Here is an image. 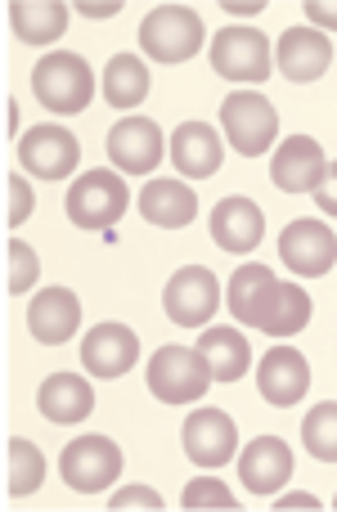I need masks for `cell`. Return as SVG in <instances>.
Listing matches in <instances>:
<instances>
[{
	"mask_svg": "<svg viewBox=\"0 0 337 512\" xmlns=\"http://www.w3.org/2000/svg\"><path fill=\"white\" fill-rule=\"evenodd\" d=\"M306 324H311V292H306L302 283H275V297H270L261 333L293 337V333H302Z\"/></svg>",
	"mask_w": 337,
	"mask_h": 512,
	"instance_id": "4316f807",
	"label": "cell"
},
{
	"mask_svg": "<svg viewBox=\"0 0 337 512\" xmlns=\"http://www.w3.org/2000/svg\"><path fill=\"white\" fill-rule=\"evenodd\" d=\"M18 162H23L27 176L36 180H68L81 162V144L68 126H32V131L18 140Z\"/></svg>",
	"mask_w": 337,
	"mask_h": 512,
	"instance_id": "ba28073f",
	"label": "cell"
},
{
	"mask_svg": "<svg viewBox=\"0 0 337 512\" xmlns=\"http://www.w3.org/2000/svg\"><path fill=\"white\" fill-rule=\"evenodd\" d=\"M221 126H225V140H230L234 153L261 158L266 149H275L279 113L266 95H257V90H234V95L221 104Z\"/></svg>",
	"mask_w": 337,
	"mask_h": 512,
	"instance_id": "277c9868",
	"label": "cell"
},
{
	"mask_svg": "<svg viewBox=\"0 0 337 512\" xmlns=\"http://www.w3.org/2000/svg\"><path fill=\"white\" fill-rule=\"evenodd\" d=\"M221 306V283L207 265H180L162 288V310L180 328H203Z\"/></svg>",
	"mask_w": 337,
	"mask_h": 512,
	"instance_id": "52a82bcc",
	"label": "cell"
},
{
	"mask_svg": "<svg viewBox=\"0 0 337 512\" xmlns=\"http://www.w3.org/2000/svg\"><path fill=\"white\" fill-rule=\"evenodd\" d=\"M302 445L311 459L320 463H337V400H324L306 414L302 423Z\"/></svg>",
	"mask_w": 337,
	"mask_h": 512,
	"instance_id": "f1b7e54d",
	"label": "cell"
},
{
	"mask_svg": "<svg viewBox=\"0 0 337 512\" xmlns=\"http://www.w3.org/2000/svg\"><path fill=\"white\" fill-rule=\"evenodd\" d=\"M9 274H5V292L9 297H23V292H32V283L41 279V256L27 248L23 239H9Z\"/></svg>",
	"mask_w": 337,
	"mask_h": 512,
	"instance_id": "f546056e",
	"label": "cell"
},
{
	"mask_svg": "<svg viewBox=\"0 0 337 512\" xmlns=\"http://www.w3.org/2000/svg\"><path fill=\"white\" fill-rule=\"evenodd\" d=\"M270 63H275V54L257 27H221L212 36V68L225 81H266Z\"/></svg>",
	"mask_w": 337,
	"mask_h": 512,
	"instance_id": "9c48e42d",
	"label": "cell"
},
{
	"mask_svg": "<svg viewBox=\"0 0 337 512\" xmlns=\"http://www.w3.org/2000/svg\"><path fill=\"white\" fill-rule=\"evenodd\" d=\"M324 171H329V158H324L320 140H311V135H288L270 158V180L284 194H315Z\"/></svg>",
	"mask_w": 337,
	"mask_h": 512,
	"instance_id": "4fadbf2b",
	"label": "cell"
},
{
	"mask_svg": "<svg viewBox=\"0 0 337 512\" xmlns=\"http://www.w3.org/2000/svg\"><path fill=\"white\" fill-rule=\"evenodd\" d=\"M198 351L207 355L216 382H239L243 373H248V364H252L248 337H243L239 328H203V337H198Z\"/></svg>",
	"mask_w": 337,
	"mask_h": 512,
	"instance_id": "d4e9b609",
	"label": "cell"
},
{
	"mask_svg": "<svg viewBox=\"0 0 337 512\" xmlns=\"http://www.w3.org/2000/svg\"><path fill=\"white\" fill-rule=\"evenodd\" d=\"M180 504H185V508H239V504H234V495H230V486H225V481H216V477L189 481L185 495H180Z\"/></svg>",
	"mask_w": 337,
	"mask_h": 512,
	"instance_id": "4dcf8cb0",
	"label": "cell"
},
{
	"mask_svg": "<svg viewBox=\"0 0 337 512\" xmlns=\"http://www.w3.org/2000/svg\"><path fill=\"white\" fill-rule=\"evenodd\" d=\"M126 185L122 171H86L68 185V221L81 230H108L113 221H122L126 212Z\"/></svg>",
	"mask_w": 337,
	"mask_h": 512,
	"instance_id": "5b68a950",
	"label": "cell"
},
{
	"mask_svg": "<svg viewBox=\"0 0 337 512\" xmlns=\"http://www.w3.org/2000/svg\"><path fill=\"white\" fill-rule=\"evenodd\" d=\"M275 508H284V512H293V508H320V499H315V495H302V490H297V495H284V499H279V504Z\"/></svg>",
	"mask_w": 337,
	"mask_h": 512,
	"instance_id": "74e56055",
	"label": "cell"
},
{
	"mask_svg": "<svg viewBox=\"0 0 337 512\" xmlns=\"http://www.w3.org/2000/svg\"><path fill=\"white\" fill-rule=\"evenodd\" d=\"M36 405H41V414L50 418V423L72 427V423H81V418H90V409H95V391H90V382L81 378V373H54V378L41 382Z\"/></svg>",
	"mask_w": 337,
	"mask_h": 512,
	"instance_id": "603a6c76",
	"label": "cell"
},
{
	"mask_svg": "<svg viewBox=\"0 0 337 512\" xmlns=\"http://www.w3.org/2000/svg\"><path fill=\"white\" fill-rule=\"evenodd\" d=\"M212 382V364L198 346H158L149 360V391L162 405H194Z\"/></svg>",
	"mask_w": 337,
	"mask_h": 512,
	"instance_id": "7a4b0ae2",
	"label": "cell"
},
{
	"mask_svg": "<svg viewBox=\"0 0 337 512\" xmlns=\"http://www.w3.org/2000/svg\"><path fill=\"white\" fill-rule=\"evenodd\" d=\"M9 27L27 45L59 41L68 32V5H59V0H14L9 5Z\"/></svg>",
	"mask_w": 337,
	"mask_h": 512,
	"instance_id": "cb8c5ba5",
	"label": "cell"
},
{
	"mask_svg": "<svg viewBox=\"0 0 337 512\" xmlns=\"http://www.w3.org/2000/svg\"><path fill=\"white\" fill-rule=\"evenodd\" d=\"M306 18L320 32H337V0H306Z\"/></svg>",
	"mask_w": 337,
	"mask_h": 512,
	"instance_id": "836d02e7",
	"label": "cell"
},
{
	"mask_svg": "<svg viewBox=\"0 0 337 512\" xmlns=\"http://www.w3.org/2000/svg\"><path fill=\"white\" fill-rule=\"evenodd\" d=\"M275 274H270V265H239V270L230 274V315L239 319L243 328H261L266 324V310H270V297H275Z\"/></svg>",
	"mask_w": 337,
	"mask_h": 512,
	"instance_id": "7402d4cb",
	"label": "cell"
},
{
	"mask_svg": "<svg viewBox=\"0 0 337 512\" xmlns=\"http://www.w3.org/2000/svg\"><path fill=\"white\" fill-rule=\"evenodd\" d=\"M315 203H320L324 216H337V162H329V171H324L320 189H315Z\"/></svg>",
	"mask_w": 337,
	"mask_h": 512,
	"instance_id": "e575fe53",
	"label": "cell"
},
{
	"mask_svg": "<svg viewBox=\"0 0 337 512\" xmlns=\"http://www.w3.org/2000/svg\"><path fill=\"white\" fill-rule=\"evenodd\" d=\"M108 508H117V512L122 508H162V495L158 490H149V486H126V490H117Z\"/></svg>",
	"mask_w": 337,
	"mask_h": 512,
	"instance_id": "d6a6232c",
	"label": "cell"
},
{
	"mask_svg": "<svg viewBox=\"0 0 337 512\" xmlns=\"http://www.w3.org/2000/svg\"><path fill=\"white\" fill-rule=\"evenodd\" d=\"M104 99L113 108H140L149 99V68L135 54H113L104 68Z\"/></svg>",
	"mask_w": 337,
	"mask_h": 512,
	"instance_id": "484cf974",
	"label": "cell"
},
{
	"mask_svg": "<svg viewBox=\"0 0 337 512\" xmlns=\"http://www.w3.org/2000/svg\"><path fill=\"white\" fill-rule=\"evenodd\" d=\"M180 436H185L189 463H198V468H225L234 459V450H239V427L221 409H194Z\"/></svg>",
	"mask_w": 337,
	"mask_h": 512,
	"instance_id": "7c38bea8",
	"label": "cell"
},
{
	"mask_svg": "<svg viewBox=\"0 0 337 512\" xmlns=\"http://www.w3.org/2000/svg\"><path fill=\"white\" fill-rule=\"evenodd\" d=\"M135 360H140V337L126 324H95L81 342V364L95 378H122Z\"/></svg>",
	"mask_w": 337,
	"mask_h": 512,
	"instance_id": "e0dca14e",
	"label": "cell"
},
{
	"mask_svg": "<svg viewBox=\"0 0 337 512\" xmlns=\"http://www.w3.org/2000/svg\"><path fill=\"white\" fill-rule=\"evenodd\" d=\"M5 459H9V477H5L9 495H14V499L36 495V490H41V481H45V454L36 450L32 441L14 436V441H9V450H5Z\"/></svg>",
	"mask_w": 337,
	"mask_h": 512,
	"instance_id": "83f0119b",
	"label": "cell"
},
{
	"mask_svg": "<svg viewBox=\"0 0 337 512\" xmlns=\"http://www.w3.org/2000/svg\"><path fill=\"white\" fill-rule=\"evenodd\" d=\"M333 504H337V499H333Z\"/></svg>",
	"mask_w": 337,
	"mask_h": 512,
	"instance_id": "f35d334b",
	"label": "cell"
},
{
	"mask_svg": "<svg viewBox=\"0 0 337 512\" xmlns=\"http://www.w3.org/2000/svg\"><path fill=\"white\" fill-rule=\"evenodd\" d=\"M239 477L252 495H279L293 477V450L279 436H257L248 450L239 454Z\"/></svg>",
	"mask_w": 337,
	"mask_h": 512,
	"instance_id": "ac0fdd59",
	"label": "cell"
},
{
	"mask_svg": "<svg viewBox=\"0 0 337 512\" xmlns=\"http://www.w3.org/2000/svg\"><path fill=\"white\" fill-rule=\"evenodd\" d=\"M32 90L50 113H86L95 95V72L77 50H50L32 68Z\"/></svg>",
	"mask_w": 337,
	"mask_h": 512,
	"instance_id": "6da1fadb",
	"label": "cell"
},
{
	"mask_svg": "<svg viewBox=\"0 0 337 512\" xmlns=\"http://www.w3.org/2000/svg\"><path fill=\"white\" fill-rule=\"evenodd\" d=\"M81 324V301L72 288H45L27 306V328L41 346H63Z\"/></svg>",
	"mask_w": 337,
	"mask_h": 512,
	"instance_id": "d6986e66",
	"label": "cell"
},
{
	"mask_svg": "<svg viewBox=\"0 0 337 512\" xmlns=\"http://www.w3.org/2000/svg\"><path fill=\"white\" fill-rule=\"evenodd\" d=\"M140 45L153 63H185L203 45V18L189 5H158L144 14Z\"/></svg>",
	"mask_w": 337,
	"mask_h": 512,
	"instance_id": "3957f363",
	"label": "cell"
},
{
	"mask_svg": "<svg viewBox=\"0 0 337 512\" xmlns=\"http://www.w3.org/2000/svg\"><path fill=\"white\" fill-rule=\"evenodd\" d=\"M275 63L288 81H320L333 63V41L320 27H288L275 45Z\"/></svg>",
	"mask_w": 337,
	"mask_h": 512,
	"instance_id": "2e32d148",
	"label": "cell"
},
{
	"mask_svg": "<svg viewBox=\"0 0 337 512\" xmlns=\"http://www.w3.org/2000/svg\"><path fill=\"white\" fill-rule=\"evenodd\" d=\"M77 9L86 18H113L122 9V0H77Z\"/></svg>",
	"mask_w": 337,
	"mask_h": 512,
	"instance_id": "d590c367",
	"label": "cell"
},
{
	"mask_svg": "<svg viewBox=\"0 0 337 512\" xmlns=\"http://www.w3.org/2000/svg\"><path fill=\"white\" fill-rule=\"evenodd\" d=\"M261 234H266V216H261V207L252 198L230 194L212 207V239L221 252H230V256L257 252Z\"/></svg>",
	"mask_w": 337,
	"mask_h": 512,
	"instance_id": "9a60e30c",
	"label": "cell"
},
{
	"mask_svg": "<svg viewBox=\"0 0 337 512\" xmlns=\"http://www.w3.org/2000/svg\"><path fill=\"white\" fill-rule=\"evenodd\" d=\"M140 216L149 225H158V230H180V225H189L198 216V194L185 185V180H149L140 194Z\"/></svg>",
	"mask_w": 337,
	"mask_h": 512,
	"instance_id": "44dd1931",
	"label": "cell"
},
{
	"mask_svg": "<svg viewBox=\"0 0 337 512\" xmlns=\"http://www.w3.org/2000/svg\"><path fill=\"white\" fill-rule=\"evenodd\" d=\"M59 472L72 490L81 495H99L122 477V450L108 436H77V441L63 445L59 454Z\"/></svg>",
	"mask_w": 337,
	"mask_h": 512,
	"instance_id": "8992f818",
	"label": "cell"
},
{
	"mask_svg": "<svg viewBox=\"0 0 337 512\" xmlns=\"http://www.w3.org/2000/svg\"><path fill=\"white\" fill-rule=\"evenodd\" d=\"M221 9H225V14L252 18V14H261V9H266V0H221Z\"/></svg>",
	"mask_w": 337,
	"mask_h": 512,
	"instance_id": "8d00e7d4",
	"label": "cell"
},
{
	"mask_svg": "<svg viewBox=\"0 0 337 512\" xmlns=\"http://www.w3.org/2000/svg\"><path fill=\"white\" fill-rule=\"evenodd\" d=\"M9 185V203H5V221L9 225H23L27 216H32V207H36V194H32V185H27L23 176H9L5 180Z\"/></svg>",
	"mask_w": 337,
	"mask_h": 512,
	"instance_id": "1f68e13d",
	"label": "cell"
},
{
	"mask_svg": "<svg viewBox=\"0 0 337 512\" xmlns=\"http://www.w3.org/2000/svg\"><path fill=\"white\" fill-rule=\"evenodd\" d=\"M279 256H284V265L293 274L320 279V274H329L333 261H337V234L324 221H311V216L288 221L284 234H279Z\"/></svg>",
	"mask_w": 337,
	"mask_h": 512,
	"instance_id": "30bf717a",
	"label": "cell"
},
{
	"mask_svg": "<svg viewBox=\"0 0 337 512\" xmlns=\"http://www.w3.org/2000/svg\"><path fill=\"white\" fill-rule=\"evenodd\" d=\"M221 135L216 126L207 122H180L176 135H171V162L180 167V176H194V180H207L221 171Z\"/></svg>",
	"mask_w": 337,
	"mask_h": 512,
	"instance_id": "ffe728a7",
	"label": "cell"
},
{
	"mask_svg": "<svg viewBox=\"0 0 337 512\" xmlns=\"http://www.w3.org/2000/svg\"><path fill=\"white\" fill-rule=\"evenodd\" d=\"M257 391L270 400V405L288 409L311 391V364L297 346H275L266 351V360L257 364Z\"/></svg>",
	"mask_w": 337,
	"mask_h": 512,
	"instance_id": "5bb4252c",
	"label": "cell"
},
{
	"mask_svg": "<svg viewBox=\"0 0 337 512\" xmlns=\"http://www.w3.org/2000/svg\"><path fill=\"white\" fill-rule=\"evenodd\" d=\"M162 153H167V140L153 117H122L108 131V158L122 176H149L162 162Z\"/></svg>",
	"mask_w": 337,
	"mask_h": 512,
	"instance_id": "8fae6325",
	"label": "cell"
}]
</instances>
